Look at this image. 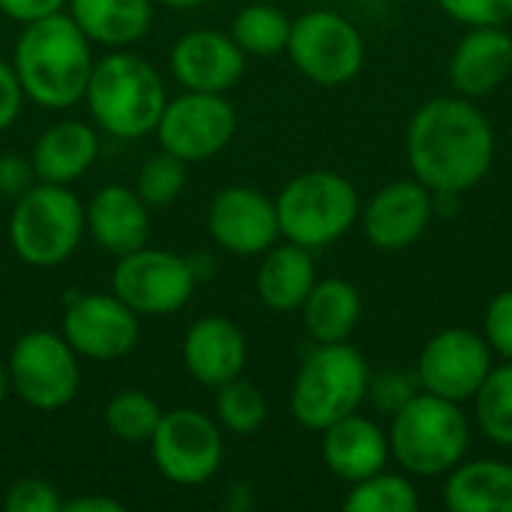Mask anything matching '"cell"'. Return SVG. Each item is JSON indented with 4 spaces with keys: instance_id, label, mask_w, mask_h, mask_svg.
I'll use <instances>...</instances> for the list:
<instances>
[{
    "instance_id": "cell-1",
    "label": "cell",
    "mask_w": 512,
    "mask_h": 512,
    "mask_svg": "<svg viewBox=\"0 0 512 512\" xmlns=\"http://www.w3.org/2000/svg\"><path fill=\"white\" fill-rule=\"evenodd\" d=\"M495 126L468 96L423 102L405 132L411 177L432 192H471L495 165Z\"/></svg>"
},
{
    "instance_id": "cell-2",
    "label": "cell",
    "mask_w": 512,
    "mask_h": 512,
    "mask_svg": "<svg viewBox=\"0 0 512 512\" xmlns=\"http://www.w3.org/2000/svg\"><path fill=\"white\" fill-rule=\"evenodd\" d=\"M93 66V42L81 33L69 12L24 24L12 48V69L24 99L51 111L84 102Z\"/></svg>"
},
{
    "instance_id": "cell-3",
    "label": "cell",
    "mask_w": 512,
    "mask_h": 512,
    "mask_svg": "<svg viewBox=\"0 0 512 512\" xmlns=\"http://www.w3.org/2000/svg\"><path fill=\"white\" fill-rule=\"evenodd\" d=\"M84 102L99 129L123 141H138L156 132L168 90L150 60L126 48H114L96 60Z\"/></svg>"
},
{
    "instance_id": "cell-4",
    "label": "cell",
    "mask_w": 512,
    "mask_h": 512,
    "mask_svg": "<svg viewBox=\"0 0 512 512\" xmlns=\"http://www.w3.org/2000/svg\"><path fill=\"white\" fill-rule=\"evenodd\" d=\"M390 456L396 465L423 480L447 477L471 447V420L459 402L420 390L390 417Z\"/></svg>"
},
{
    "instance_id": "cell-5",
    "label": "cell",
    "mask_w": 512,
    "mask_h": 512,
    "mask_svg": "<svg viewBox=\"0 0 512 512\" xmlns=\"http://www.w3.org/2000/svg\"><path fill=\"white\" fill-rule=\"evenodd\" d=\"M360 192L339 171L315 168L291 177L276 195L279 231L303 249H327L360 219Z\"/></svg>"
},
{
    "instance_id": "cell-6",
    "label": "cell",
    "mask_w": 512,
    "mask_h": 512,
    "mask_svg": "<svg viewBox=\"0 0 512 512\" xmlns=\"http://www.w3.org/2000/svg\"><path fill=\"white\" fill-rule=\"evenodd\" d=\"M369 375L372 369L354 345H315L297 369L291 417L309 432H324L336 420L363 408Z\"/></svg>"
},
{
    "instance_id": "cell-7",
    "label": "cell",
    "mask_w": 512,
    "mask_h": 512,
    "mask_svg": "<svg viewBox=\"0 0 512 512\" xmlns=\"http://www.w3.org/2000/svg\"><path fill=\"white\" fill-rule=\"evenodd\" d=\"M87 234L84 204L69 186L33 183L9 213V246L30 267L69 261Z\"/></svg>"
},
{
    "instance_id": "cell-8",
    "label": "cell",
    "mask_w": 512,
    "mask_h": 512,
    "mask_svg": "<svg viewBox=\"0 0 512 512\" xmlns=\"http://www.w3.org/2000/svg\"><path fill=\"white\" fill-rule=\"evenodd\" d=\"M285 51L297 72L318 87H345L366 63L360 27L333 9H312L294 18Z\"/></svg>"
},
{
    "instance_id": "cell-9",
    "label": "cell",
    "mask_w": 512,
    "mask_h": 512,
    "mask_svg": "<svg viewBox=\"0 0 512 512\" xmlns=\"http://www.w3.org/2000/svg\"><path fill=\"white\" fill-rule=\"evenodd\" d=\"M12 393L36 411L66 408L81 387V366L63 333L27 330L9 351Z\"/></svg>"
},
{
    "instance_id": "cell-10",
    "label": "cell",
    "mask_w": 512,
    "mask_h": 512,
    "mask_svg": "<svg viewBox=\"0 0 512 512\" xmlns=\"http://www.w3.org/2000/svg\"><path fill=\"white\" fill-rule=\"evenodd\" d=\"M150 456L168 483L186 489L204 486L222 468V426L195 408L162 411V420L150 438Z\"/></svg>"
},
{
    "instance_id": "cell-11",
    "label": "cell",
    "mask_w": 512,
    "mask_h": 512,
    "mask_svg": "<svg viewBox=\"0 0 512 512\" xmlns=\"http://www.w3.org/2000/svg\"><path fill=\"white\" fill-rule=\"evenodd\" d=\"M195 285L198 276L189 258L153 246L120 255L111 270V291L147 318L180 312L192 300Z\"/></svg>"
},
{
    "instance_id": "cell-12",
    "label": "cell",
    "mask_w": 512,
    "mask_h": 512,
    "mask_svg": "<svg viewBox=\"0 0 512 512\" xmlns=\"http://www.w3.org/2000/svg\"><path fill=\"white\" fill-rule=\"evenodd\" d=\"M237 132V111L225 99V93H201L183 90L180 96L168 99L162 117L156 123L159 147L192 162H207L219 156Z\"/></svg>"
},
{
    "instance_id": "cell-13",
    "label": "cell",
    "mask_w": 512,
    "mask_h": 512,
    "mask_svg": "<svg viewBox=\"0 0 512 512\" xmlns=\"http://www.w3.org/2000/svg\"><path fill=\"white\" fill-rule=\"evenodd\" d=\"M60 333L78 357L108 363L135 351L141 339V315L114 291H87L66 303Z\"/></svg>"
},
{
    "instance_id": "cell-14",
    "label": "cell",
    "mask_w": 512,
    "mask_h": 512,
    "mask_svg": "<svg viewBox=\"0 0 512 512\" xmlns=\"http://www.w3.org/2000/svg\"><path fill=\"white\" fill-rule=\"evenodd\" d=\"M492 366L495 351L489 348L483 333H474L468 327H447L423 345L414 372L426 393L465 405L483 387Z\"/></svg>"
},
{
    "instance_id": "cell-15",
    "label": "cell",
    "mask_w": 512,
    "mask_h": 512,
    "mask_svg": "<svg viewBox=\"0 0 512 512\" xmlns=\"http://www.w3.org/2000/svg\"><path fill=\"white\" fill-rule=\"evenodd\" d=\"M207 231L213 243L231 255H264L282 237L276 198L255 186H228L216 192L207 207Z\"/></svg>"
},
{
    "instance_id": "cell-16",
    "label": "cell",
    "mask_w": 512,
    "mask_h": 512,
    "mask_svg": "<svg viewBox=\"0 0 512 512\" xmlns=\"http://www.w3.org/2000/svg\"><path fill=\"white\" fill-rule=\"evenodd\" d=\"M435 219V192L417 177L381 186L363 207L360 225L366 240L381 252H402L414 246Z\"/></svg>"
},
{
    "instance_id": "cell-17",
    "label": "cell",
    "mask_w": 512,
    "mask_h": 512,
    "mask_svg": "<svg viewBox=\"0 0 512 512\" xmlns=\"http://www.w3.org/2000/svg\"><path fill=\"white\" fill-rule=\"evenodd\" d=\"M246 72V54L231 33L198 27L171 48V75L183 90L228 93Z\"/></svg>"
},
{
    "instance_id": "cell-18",
    "label": "cell",
    "mask_w": 512,
    "mask_h": 512,
    "mask_svg": "<svg viewBox=\"0 0 512 512\" xmlns=\"http://www.w3.org/2000/svg\"><path fill=\"white\" fill-rule=\"evenodd\" d=\"M246 360V333L225 315H204L183 336V366L201 387L216 390L240 378Z\"/></svg>"
},
{
    "instance_id": "cell-19",
    "label": "cell",
    "mask_w": 512,
    "mask_h": 512,
    "mask_svg": "<svg viewBox=\"0 0 512 512\" xmlns=\"http://www.w3.org/2000/svg\"><path fill=\"white\" fill-rule=\"evenodd\" d=\"M321 456L330 474L348 486L384 471L393 459L387 429L360 411L336 420L321 432Z\"/></svg>"
},
{
    "instance_id": "cell-20",
    "label": "cell",
    "mask_w": 512,
    "mask_h": 512,
    "mask_svg": "<svg viewBox=\"0 0 512 512\" xmlns=\"http://www.w3.org/2000/svg\"><path fill=\"white\" fill-rule=\"evenodd\" d=\"M512 75V33L507 27H468L450 57V84L459 96L483 99Z\"/></svg>"
},
{
    "instance_id": "cell-21",
    "label": "cell",
    "mask_w": 512,
    "mask_h": 512,
    "mask_svg": "<svg viewBox=\"0 0 512 512\" xmlns=\"http://www.w3.org/2000/svg\"><path fill=\"white\" fill-rule=\"evenodd\" d=\"M84 222L96 246L114 258L147 246L150 237V207L132 186L120 183H108L93 192L84 204Z\"/></svg>"
},
{
    "instance_id": "cell-22",
    "label": "cell",
    "mask_w": 512,
    "mask_h": 512,
    "mask_svg": "<svg viewBox=\"0 0 512 512\" xmlns=\"http://www.w3.org/2000/svg\"><path fill=\"white\" fill-rule=\"evenodd\" d=\"M99 156V135L84 120H60L48 126L30 153V165L39 183L72 186L81 180Z\"/></svg>"
},
{
    "instance_id": "cell-23",
    "label": "cell",
    "mask_w": 512,
    "mask_h": 512,
    "mask_svg": "<svg viewBox=\"0 0 512 512\" xmlns=\"http://www.w3.org/2000/svg\"><path fill=\"white\" fill-rule=\"evenodd\" d=\"M318 282L312 249L297 243H276L261 255L255 273L258 300L273 312H300L312 285Z\"/></svg>"
},
{
    "instance_id": "cell-24",
    "label": "cell",
    "mask_w": 512,
    "mask_h": 512,
    "mask_svg": "<svg viewBox=\"0 0 512 512\" xmlns=\"http://www.w3.org/2000/svg\"><path fill=\"white\" fill-rule=\"evenodd\" d=\"M153 0H66L81 33L102 48H129L150 33Z\"/></svg>"
},
{
    "instance_id": "cell-25",
    "label": "cell",
    "mask_w": 512,
    "mask_h": 512,
    "mask_svg": "<svg viewBox=\"0 0 512 512\" xmlns=\"http://www.w3.org/2000/svg\"><path fill=\"white\" fill-rule=\"evenodd\" d=\"M453 512H512V465L504 459H462L444 477Z\"/></svg>"
},
{
    "instance_id": "cell-26",
    "label": "cell",
    "mask_w": 512,
    "mask_h": 512,
    "mask_svg": "<svg viewBox=\"0 0 512 512\" xmlns=\"http://www.w3.org/2000/svg\"><path fill=\"white\" fill-rule=\"evenodd\" d=\"M300 312H303V327L315 345L348 342L360 324L363 300H360V291L348 279L330 276L312 285Z\"/></svg>"
},
{
    "instance_id": "cell-27",
    "label": "cell",
    "mask_w": 512,
    "mask_h": 512,
    "mask_svg": "<svg viewBox=\"0 0 512 512\" xmlns=\"http://www.w3.org/2000/svg\"><path fill=\"white\" fill-rule=\"evenodd\" d=\"M228 33L246 57H273L288 48L291 18L273 0H252L234 15Z\"/></svg>"
},
{
    "instance_id": "cell-28",
    "label": "cell",
    "mask_w": 512,
    "mask_h": 512,
    "mask_svg": "<svg viewBox=\"0 0 512 512\" xmlns=\"http://www.w3.org/2000/svg\"><path fill=\"white\" fill-rule=\"evenodd\" d=\"M474 420L480 432L495 444L512 450V360L492 366L483 387L474 393Z\"/></svg>"
},
{
    "instance_id": "cell-29",
    "label": "cell",
    "mask_w": 512,
    "mask_h": 512,
    "mask_svg": "<svg viewBox=\"0 0 512 512\" xmlns=\"http://www.w3.org/2000/svg\"><path fill=\"white\" fill-rule=\"evenodd\" d=\"M342 507L351 512H414L420 507V492L411 474L378 471L360 483H351Z\"/></svg>"
},
{
    "instance_id": "cell-30",
    "label": "cell",
    "mask_w": 512,
    "mask_h": 512,
    "mask_svg": "<svg viewBox=\"0 0 512 512\" xmlns=\"http://www.w3.org/2000/svg\"><path fill=\"white\" fill-rule=\"evenodd\" d=\"M159 420L162 408L141 390H120L105 405V426L123 444H150Z\"/></svg>"
},
{
    "instance_id": "cell-31",
    "label": "cell",
    "mask_w": 512,
    "mask_h": 512,
    "mask_svg": "<svg viewBox=\"0 0 512 512\" xmlns=\"http://www.w3.org/2000/svg\"><path fill=\"white\" fill-rule=\"evenodd\" d=\"M216 423L234 435H255L267 423V399L243 375L216 387Z\"/></svg>"
},
{
    "instance_id": "cell-32",
    "label": "cell",
    "mask_w": 512,
    "mask_h": 512,
    "mask_svg": "<svg viewBox=\"0 0 512 512\" xmlns=\"http://www.w3.org/2000/svg\"><path fill=\"white\" fill-rule=\"evenodd\" d=\"M183 186H186V162L168 150H159L150 159H144V165L135 174L132 189L141 195V201L150 210H159V207L174 204L180 198Z\"/></svg>"
},
{
    "instance_id": "cell-33",
    "label": "cell",
    "mask_w": 512,
    "mask_h": 512,
    "mask_svg": "<svg viewBox=\"0 0 512 512\" xmlns=\"http://www.w3.org/2000/svg\"><path fill=\"white\" fill-rule=\"evenodd\" d=\"M420 378L417 372H408V369H381V372H372L369 375V390H366V402L384 414V417H393L396 411H402L417 393H420Z\"/></svg>"
},
{
    "instance_id": "cell-34",
    "label": "cell",
    "mask_w": 512,
    "mask_h": 512,
    "mask_svg": "<svg viewBox=\"0 0 512 512\" xmlns=\"http://www.w3.org/2000/svg\"><path fill=\"white\" fill-rule=\"evenodd\" d=\"M3 510L6 512H60L63 510V498L57 492L54 483L42 480V477H24L15 480L3 498Z\"/></svg>"
},
{
    "instance_id": "cell-35",
    "label": "cell",
    "mask_w": 512,
    "mask_h": 512,
    "mask_svg": "<svg viewBox=\"0 0 512 512\" xmlns=\"http://www.w3.org/2000/svg\"><path fill=\"white\" fill-rule=\"evenodd\" d=\"M444 15L465 27H507L512 0H438Z\"/></svg>"
},
{
    "instance_id": "cell-36",
    "label": "cell",
    "mask_w": 512,
    "mask_h": 512,
    "mask_svg": "<svg viewBox=\"0 0 512 512\" xmlns=\"http://www.w3.org/2000/svg\"><path fill=\"white\" fill-rule=\"evenodd\" d=\"M483 339L501 357L512 360V288L492 297L483 315Z\"/></svg>"
},
{
    "instance_id": "cell-37",
    "label": "cell",
    "mask_w": 512,
    "mask_h": 512,
    "mask_svg": "<svg viewBox=\"0 0 512 512\" xmlns=\"http://www.w3.org/2000/svg\"><path fill=\"white\" fill-rule=\"evenodd\" d=\"M33 183H36V174H33L30 159L15 156V153L0 156V195H6V198L15 201V198H21Z\"/></svg>"
},
{
    "instance_id": "cell-38",
    "label": "cell",
    "mask_w": 512,
    "mask_h": 512,
    "mask_svg": "<svg viewBox=\"0 0 512 512\" xmlns=\"http://www.w3.org/2000/svg\"><path fill=\"white\" fill-rule=\"evenodd\" d=\"M21 105H24V90L15 78V69L12 63L0 60V132H6L18 120Z\"/></svg>"
},
{
    "instance_id": "cell-39",
    "label": "cell",
    "mask_w": 512,
    "mask_h": 512,
    "mask_svg": "<svg viewBox=\"0 0 512 512\" xmlns=\"http://www.w3.org/2000/svg\"><path fill=\"white\" fill-rule=\"evenodd\" d=\"M3 18H12L18 24H33L48 15L66 12V0H0Z\"/></svg>"
},
{
    "instance_id": "cell-40",
    "label": "cell",
    "mask_w": 512,
    "mask_h": 512,
    "mask_svg": "<svg viewBox=\"0 0 512 512\" xmlns=\"http://www.w3.org/2000/svg\"><path fill=\"white\" fill-rule=\"evenodd\" d=\"M60 512H123V504L108 495H78L72 501H63Z\"/></svg>"
},
{
    "instance_id": "cell-41",
    "label": "cell",
    "mask_w": 512,
    "mask_h": 512,
    "mask_svg": "<svg viewBox=\"0 0 512 512\" xmlns=\"http://www.w3.org/2000/svg\"><path fill=\"white\" fill-rule=\"evenodd\" d=\"M459 198H462V192H435V216H444V219L456 216L462 210Z\"/></svg>"
},
{
    "instance_id": "cell-42",
    "label": "cell",
    "mask_w": 512,
    "mask_h": 512,
    "mask_svg": "<svg viewBox=\"0 0 512 512\" xmlns=\"http://www.w3.org/2000/svg\"><path fill=\"white\" fill-rule=\"evenodd\" d=\"M12 393V381H9V366L0 360V405L6 402V396Z\"/></svg>"
},
{
    "instance_id": "cell-43",
    "label": "cell",
    "mask_w": 512,
    "mask_h": 512,
    "mask_svg": "<svg viewBox=\"0 0 512 512\" xmlns=\"http://www.w3.org/2000/svg\"><path fill=\"white\" fill-rule=\"evenodd\" d=\"M153 3H162L168 9H192V6H201L207 0H153Z\"/></svg>"
},
{
    "instance_id": "cell-44",
    "label": "cell",
    "mask_w": 512,
    "mask_h": 512,
    "mask_svg": "<svg viewBox=\"0 0 512 512\" xmlns=\"http://www.w3.org/2000/svg\"><path fill=\"white\" fill-rule=\"evenodd\" d=\"M507 30H510V33H512V18H510V24H507Z\"/></svg>"
},
{
    "instance_id": "cell-45",
    "label": "cell",
    "mask_w": 512,
    "mask_h": 512,
    "mask_svg": "<svg viewBox=\"0 0 512 512\" xmlns=\"http://www.w3.org/2000/svg\"><path fill=\"white\" fill-rule=\"evenodd\" d=\"M0 18H3V12H0Z\"/></svg>"
},
{
    "instance_id": "cell-46",
    "label": "cell",
    "mask_w": 512,
    "mask_h": 512,
    "mask_svg": "<svg viewBox=\"0 0 512 512\" xmlns=\"http://www.w3.org/2000/svg\"><path fill=\"white\" fill-rule=\"evenodd\" d=\"M246 3H252V0H246Z\"/></svg>"
}]
</instances>
